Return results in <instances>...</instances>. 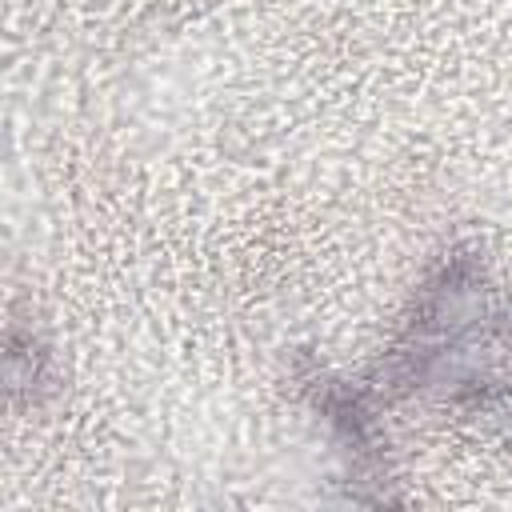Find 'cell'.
I'll return each instance as SVG.
<instances>
[{
  "label": "cell",
  "instance_id": "cell-1",
  "mask_svg": "<svg viewBox=\"0 0 512 512\" xmlns=\"http://www.w3.org/2000/svg\"><path fill=\"white\" fill-rule=\"evenodd\" d=\"M512 320L484 276V264L468 252H452L420 288L416 308L392 344L388 380L400 392H432L448 404L488 408L508 384H500V356L508 348Z\"/></svg>",
  "mask_w": 512,
  "mask_h": 512
}]
</instances>
